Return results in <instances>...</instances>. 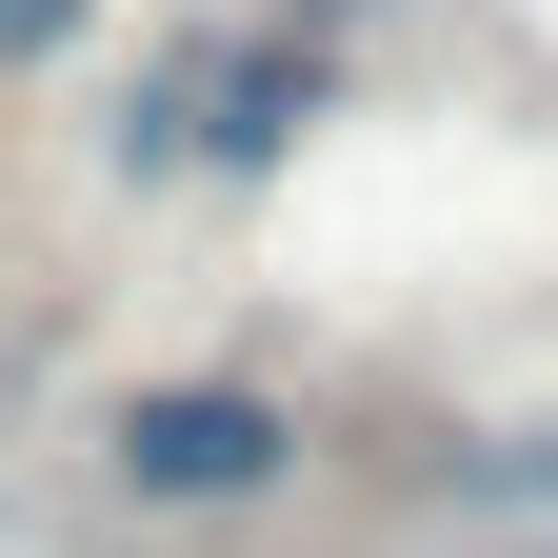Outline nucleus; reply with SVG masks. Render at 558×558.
<instances>
[{"label":"nucleus","instance_id":"1","mask_svg":"<svg viewBox=\"0 0 558 558\" xmlns=\"http://www.w3.org/2000/svg\"><path fill=\"white\" fill-rule=\"evenodd\" d=\"M360 100V40H300V21H199L120 81V180H279L300 140Z\"/></svg>","mask_w":558,"mask_h":558},{"label":"nucleus","instance_id":"2","mask_svg":"<svg viewBox=\"0 0 558 558\" xmlns=\"http://www.w3.org/2000/svg\"><path fill=\"white\" fill-rule=\"evenodd\" d=\"M300 399L279 379H120L100 399V439H81V478L120 519H259V499H300Z\"/></svg>","mask_w":558,"mask_h":558},{"label":"nucleus","instance_id":"3","mask_svg":"<svg viewBox=\"0 0 558 558\" xmlns=\"http://www.w3.org/2000/svg\"><path fill=\"white\" fill-rule=\"evenodd\" d=\"M418 499H478V519H558V418H519V439H478V459H418Z\"/></svg>","mask_w":558,"mask_h":558},{"label":"nucleus","instance_id":"4","mask_svg":"<svg viewBox=\"0 0 558 558\" xmlns=\"http://www.w3.org/2000/svg\"><path fill=\"white\" fill-rule=\"evenodd\" d=\"M81 40H100V0H0V81H60Z\"/></svg>","mask_w":558,"mask_h":558},{"label":"nucleus","instance_id":"5","mask_svg":"<svg viewBox=\"0 0 558 558\" xmlns=\"http://www.w3.org/2000/svg\"><path fill=\"white\" fill-rule=\"evenodd\" d=\"M259 21H300V40H360V21H399V0H259Z\"/></svg>","mask_w":558,"mask_h":558},{"label":"nucleus","instance_id":"6","mask_svg":"<svg viewBox=\"0 0 558 558\" xmlns=\"http://www.w3.org/2000/svg\"><path fill=\"white\" fill-rule=\"evenodd\" d=\"M538 558H558V538H538Z\"/></svg>","mask_w":558,"mask_h":558}]
</instances>
